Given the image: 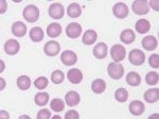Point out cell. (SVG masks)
I'll list each match as a JSON object with an SVG mask.
<instances>
[{
	"label": "cell",
	"mask_w": 159,
	"mask_h": 119,
	"mask_svg": "<svg viewBox=\"0 0 159 119\" xmlns=\"http://www.w3.org/2000/svg\"><path fill=\"white\" fill-rule=\"evenodd\" d=\"M110 56H111L114 62L120 63L126 58V49H125L124 46L120 45V44H116L110 48Z\"/></svg>",
	"instance_id": "obj_3"
},
{
	"label": "cell",
	"mask_w": 159,
	"mask_h": 119,
	"mask_svg": "<svg viewBox=\"0 0 159 119\" xmlns=\"http://www.w3.org/2000/svg\"><path fill=\"white\" fill-rule=\"evenodd\" d=\"M143 97H144V100L148 103H156L159 100V89L157 87L148 89L144 93Z\"/></svg>",
	"instance_id": "obj_20"
},
{
	"label": "cell",
	"mask_w": 159,
	"mask_h": 119,
	"mask_svg": "<svg viewBox=\"0 0 159 119\" xmlns=\"http://www.w3.org/2000/svg\"><path fill=\"white\" fill-rule=\"evenodd\" d=\"M129 110L132 115L134 116H140L144 113V110H145V105L144 103L140 100H134L129 103Z\"/></svg>",
	"instance_id": "obj_14"
},
{
	"label": "cell",
	"mask_w": 159,
	"mask_h": 119,
	"mask_svg": "<svg viewBox=\"0 0 159 119\" xmlns=\"http://www.w3.org/2000/svg\"><path fill=\"white\" fill-rule=\"evenodd\" d=\"M148 119H159V114L158 113H154L148 117Z\"/></svg>",
	"instance_id": "obj_42"
},
{
	"label": "cell",
	"mask_w": 159,
	"mask_h": 119,
	"mask_svg": "<svg viewBox=\"0 0 159 119\" xmlns=\"http://www.w3.org/2000/svg\"><path fill=\"white\" fill-rule=\"evenodd\" d=\"M148 64H150V66L154 69L159 68V55L157 53L151 54L150 58H148Z\"/></svg>",
	"instance_id": "obj_34"
},
{
	"label": "cell",
	"mask_w": 159,
	"mask_h": 119,
	"mask_svg": "<svg viewBox=\"0 0 159 119\" xmlns=\"http://www.w3.org/2000/svg\"><path fill=\"white\" fill-rule=\"evenodd\" d=\"M3 48L7 54H9V55H15V54H17V52L19 51L20 44L19 42H17L16 40H14V38H10V40H7L6 44H4Z\"/></svg>",
	"instance_id": "obj_10"
},
{
	"label": "cell",
	"mask_w": 159,
	"mask_h": 119,
	"mask_svg": "<svg viewBox=\"0 0 159 119\" xmlns=\"http://www.w3.org/2000/svg\"><path fill=\"white\" fill-rule=\"evenodd\" d=\"M126 83L130 86H138L141 83V77L138 72L130 71L126 76Z\"/></svg>",
	"instance_id": "obj_27"
},
{
	"label": "cell",
	"mask_w": 159,
	"mask_h": 119,
	"mask_svg": "<svg viewBox=\"0 0 159 119\" xmlns=\"http://www.w3.org/2000/svg\"><path fill=\"white\" fill-rule=\"evenodd\" d=\"M22 16L28 22H35L39 18V10L34 4H29L22 11Z\"/></svg>",
	"instance_id": "obj_1"
},
{
	"label": "cell",
	"mask_w": 159,
	"mask_h": 119,
	"mask_svg": "<svg viewBox=\"0 0 159 119\" xmlns=\"http://www.w3.org/2000/svg\"><path fill=\"white\" fill-rule=\"evenodd\" d=\"M141 45L147 51H153L157 48L158 46V40L155 36L153 35H148L144 36L141 40Z\"/></svg>",
	"instance_id": "obj_13"
},
{
	"label": "cell",
	"mask_w": 159,
	"mask_h": 119,
	"mask_svg": "<svg viewBox=\"0 0 159 119\" xmlns=\"http://www.w3.org/2000/svg\"><path fill=\"white\" fill-rule=\"evenodd\" d=\"M48 13H49L50 17L53 18V19H61V18L64 17L65 9H64L63 4L58 3V2H54L49 7Z\"/></svg>",
	"instance_id": "obj_6"
},
{
	"label": "cell",
	"mask_w": 159,
	"mask_h": 119,
	"mask_svg": "<svg viewBox=\"0 0 159 119\" xmlns=\"http://www.w3.org/2000/svg\"><path fill=\"white\" fill-rule=\"evenodd\" d=\"M50 108L53 112H56V113L61 112V111H64V108H65V102L61 99H60V98H55V99L51 100Z\"/></svg>",
	"instance_id": "obj_30"
},
{
	"label": "cell",
	"mask_w": 159,
	"mask_h": 119,
	"mask_svg": "<svg viewBox=\"0 0 159 119\" xmlns=\"http://www.w3.org/2000/svg\"><path fill=\"white\" fill-rule=\"evenodd\" d=\"M65 119H80V114L76 111L70 110L65 114Z\"/></svg>",
	"instance_id": "obj_36"
},
{
	"label": "cell",
	"mask_w": 159,
	"mask_h": 119,
	"mask_svg": "<svg viewBox=\"0 0 159 119\" xmlns=\"http://www.w3.org/2000/svg\"><path fill=\"white\" fill-rule=\"evenodd\" d=\"M61 50V46L60 44L55 40H50V42H47L43 46V52H45L46 55L48 56H55L60 53Z\"/></svg>",
	"instance_id": "obj_8"
},
{
	"label": "cell",
	"mask_w": 159,
	"mask_h": 119,
	"mask_svg": "<svg viewBox=\"0 0 159 119\" xmlns=\"http://www.w3.org/2000/svg\"><path fill=\"white\" fill-rule=\"evenodd\" d=\"M0 119H10V115L7 111H0Z\"/></svg>",
	"instance_id": "obj_39"
},
{
	"label": "cell",
	"mask_w": 159,
	"mask_h": 119,
	"mask_svg": "<svg viewBox=\"0 0 159 119\" xmlns=\"http://www.w3.org/2000/svg\"><path fill=\"white\" fill-rule=\"evenodd\" d=\"M92 53H93V56L98 60H102L105 59L108 54V46L105 43H99L94 46L93 50H92Z\"/></svg>",
	"instance_id": "obj_11"
},
{
	"label": "cell",
	"mask_w": 159,
	"mask_h": 119,
	"mask_svg": "<svg viewBox=\"0 0 159 119\" xmlns=\"http://www.w3.org/2000/svg\"><path fill=\"white\" fill-rule=\"evenodd\" d=\"M12 33L17 37H22L27 33V26L22 21H16L12 25Z\"/></svg>",
	"instance_id": "obj_17"
},
{
	"label": "cell",
	"mask_w": 159,
	"mask_h": 119,
	"mask_svg": "<svg viewBox=\"0 0 159 119\" xmlns=\"http://www.w3.org/2000/svg\"><path fill=\"white\" fill-rule=\"evenodd\" d=\"M148 7H153V10H155L156 12L159 11V1L158 0H154V1L148 2Z\"/></svg>",
	"instance_id": "obj_38"
},
{
	"label": "cell",
	"mask_w": 159,
	"mask_h": 119,
	"mask_svg": "<svg viewBox=\"0 0 159 119\" xmlns=\"http://www.w3.org/2000/svg\"><path fill=\"white\" fill-rule=\"evenodd\" d=\"M129 61L130 64L135 66H140L144 63L145 61V54L143 51L139 50V49H133L129 54Z\"/></svg>",
	"instance_id": "obj_4"
},
{
	"label": "cell",
	"mask_w": 159,
	"mask_h": 119,
	"mask_svg": "<svg viewBox=\"0 0 159 119\" xmlns=\"http://www.w3.org/2000/svg\"><path fill=\"white\" fill-rule=\"evenodd\" d=\"M51 119H61V117L60 115H54V116H52V117H51Z\"/></svg>",
	"instance_id": "obj_44"
},
{
	"label": "cell",
	"mask_w": 159,
	"mask_h": 119,
	"mask_svg": "<svg viewBox=\"0 0 159 119\" xmlns=\"http://www.w3.org/2000/svg\"><path fill=\"white\" fill-rule=\"evenodd\" d=\"M6 86H7V82H6V80H4L3 78H0V92H1V90H3L4 88H6Z\"/></svg>",
	"instance_id": "obj_40"
},
{
	"label": "cell",
	"mask_w": 159,
	"mask_h": 119,
	"mask_svg": "<svg viewBox=\"0 0 159 119\" xmlns=\"http://www.w3.org/2000/svg\"><path fill=\"white\" fill-rule=\"evenodd\" d=\"M132 9L135 14L137 15H145L150 11V7H148V2L145 0H136L133 2Z\"/></svg>",
	"instance_id": "obj_5"
},
{
	"label": "cell",
	"mask_w": 159,
	"mask_h": 119,
	"mask_svg": "<svg viewBox=\"0 0 159 119\" xmlns=\"http://www.w3.org/2000/svg\"><path fill=\"white\" fill-rule=\"evenodd\" d=\"M37 119H51V112L48 108H43L37 113Z\"/></svg>",
	"instance_id": "obj_35"
},
{
	"label": "cell",
	"mask_w": 159,
	"mask_h": 119,
	"mask_svg": "<svg viewBox=\"0 0 159 119\" xmlns=\"http://www.w3.org/2000/svg\"><path fill=\"white\" fill-rule=\"evenodd\" d=\"M61 61L64 65L72 66L78 62V55H76L75 52L71 50H65L61 54Z\"/></svg>",
	"instance_id": "obj_7"
},
{
	"label": "cell",
	"mask_w": 159,
	"mask_h": 119,
	"mask_svg": "<svg viewBox=\"0 0 159 119\" xmlns=\"http://www.w3.org/2000/svg\"><path fill=\"white\" fill-rule=\"evenodd\" d=\"M67 14L70 18H78L82 14V7L76 2H72L67 7Z\"/></svg>",
	"instance_id": "obj_22"
},
{
	"label": "cell",
	"mask_w": 159,
	"mask_h": 119,
	"mask_svg": "<svg viewBox=\"0 0 159 119\" xmlns=\"http://www.w3.org/2000/svg\"><path fill=\"white\" fill-rule=\"evenodd\" d=\"M16 84L20 90H27L31 86V79L28 76H20L19 78H17Z\"/></svg>",
	"instance_id": "obj_28"
},
{
	"label": "cell",
	"mask_w": 159,
	"mask_h": 119,
	"mask_svg": "<svg viewBox=\"0 0 159 119\" xmlns=\"http://www.w3.org/2000/svg\"><path fill=\"white\" fill-rule=\"evenodd\" d=\"M48 84H49V81H48V79L46 77H39L34 81L35 87H36L37 89H39V90L45 89L46 87L48 86Z\"/></svg>",
	"instance_id": "obj_33"
},
{
	"label": "cell",
	"mask_w": 159,
	"mask_h": 119,
	"mask_svg": "<svg viewBox=\"0 0 159 119\" xmlns=\"http://www.w3.org/2000/svg\"><path fill=\"white\" fill-rule=\"evenodd\" d=\"M158 81H159V74L156 71H150L145 76V82H147V84L151 85V86L157 85Z\"/></svg>",
	"instance_id": "obj_31"
},
{
	"label": "cell",
	"mask_w": 159,
	"mask_h": 119,
	"mask_svg": "<svg viewBox=\"0 0 159 119\" xmlns=\"http://www.w3.org/2000/svg\"><path fill=\"white\" fill-rule=\"evenodd\" d=\"M61 33V26L57 22H52L47 27V34L50 37H57Z\"/></svg>",
	"instance_id": "obj_25"
},
{
	"label": "cell",
	"mask_w": 159,
	"mask_h": 119,
	"mask_svg": "<svg viewBox=\"0 0 159 119\" xmlns=\"http://www.w3.org/2000/svg\"><path fill=\"white\" fill-rule=\"evenodd\" d=\"M135 29L139 34H145L148 33L151 29V24L148 19H143V18H140V19L137 20L135 25Z\"/></svg>",
	"instance_id": "obj_19"
},
{
	"label": "cell",
	"mask_w": 159,
	"mask_h": 119,
	"mask_svg": "<svg viewBox=\"0 0 159 119\" xmlns=\"http://www.w3.org/2000/svg\"><path fill=\"white\" fill-rule=\"evenodd\" d=\"M18 119H31V117L29 115H21Z\"/></svg>",
	"instance_id": "obj_43"
},
{
	"label": "cell",
	"mask_w": 159,
	"mask_h": 119,
	"mask_svg": "<svg viewBox=\"0 0 159 119\" xmlns=\"http://www.w3.org/2000/svg\"><path fill=\"white\" fill-rule=\"evenodd\" d=\"M66 34L69 38H78L82 34V27L78 22H71L66 27Z\"/></svg>",
	"instance_id": "obj_12"
},
{
	"label": "cell",
	"mask_w": 159,
	"mask_h": 119,
	"mask_svg": "<svg viewBox=\"0 0 159 119\" xmlns=\"http://www.w3.org/2000/svg\"><path fill=\"white\" fill-rule=\"evenodd\" d=\"M136 40V35L134 30L132 29H125L123 30L120 34V40L123 44H126V45H129V44L134 43Z\"/></svg>",
	"instance_id": "obj_18"
},
{
	"label": "cell",
	"mask_w": 159,
	"mask_h": 119,
	"mask_svg": "<svg viewBox=\"0 0 159 119\" xmlns=\"http://www.w3.org/2000/svg\"><path fill=\"white\" fill-rule=\"evenodd\" d=\"M97 38H98V33L94 30H87L85 31V33L83 34V37H82V42H83L85 45H92L97 42Z\"/></svg>",
	"instance_id": "obj_21"
},
{
	"label": "cell",
	"mask_w": 159,
	"mask_h": 119,
	"mask_svg": "<svg viewBox=\"0 0 159 119\" xmlns=\"http://www.w3.org/2000/svg\"><path fill=\"white\" fill-rule=\"evenodd\" d=\"M80 101H81V97H80L79 93L75 92V90H70L65 95V102L69 107H75V105L79 104Z\"/></svg>",
	"instance_id": "obj_15"
},
{
	"label": "cell",
	"mask_w": 159,
	"mask_h": 119,
	"mask_svg": "<svg viewBox=\"0 0 159 119\" xmlns=\"http://www.w3.org/2000/svg\"><path fill=\"white\" fill-rule=\"evenodd\" d=\"M64 79H65V74L61 70H54L51 74V81L54 84H61L63 83Z\"/></svg>",
	"instance_id": "obj_32"
},
{
	"label": "cell",
	"mask_w": 159,
	"mask_h": 119,
	"mask_svg": "<svg viewBox=\"0 0 159 119\" xmlns=\"http://www.w3.org/2000/svg\"><path fill=\"white\" fill-rule=\"evenodd\" d=\"M129 7L124 2H118L112 7V13L119 19H123V18L126 17L129 15Z\"/></svg>",
	"instance_id": "obj_9"
},
{
	"label": "cell",
	"mask_w": 159,
	"mask_h": 119,
	"mask_svg": "<svg viewBox=\"0 0 159 119\" xmlns=\"http://www.w3.org/2000/svg\"><path fill=\"white\" fill-rule=\"evenodd\" d=\"M4 69H6V64H4V62L2 60H0V74L3 72Z\"/></svg>",
	"instance_id": "obj_41"
},
{
	"label": "cell",
	"mask_w": 159,
	"mask_h": 119,
	"mask_svg": "<svg viewBox=\"0 0 159 119\" xmlns=\"http://www.w3.org/2000/svg\"><path fill=\"white\" fill-rule=\"evenodd\" d=\"M107 72L108 76L114 80H120L124 76V67L121 63H116V62H111L108 66H107Z\"/></svg>",
	"instance_id": "obj_2"
},
{
	"label": "cell",
	"mask_w": 159,
	"mask_h": 119,
	"mask_svg": "<svg viewBox=\"0 0 159 119\" xmlns=\"http://www.w3.org/2000/svg\"><path fill=\"white\" fill-rule=\"evenodd\" d=\"M7 10V2L6 0H0V14H4Z\"/></svg>",
	"instance_id": "obj_37"
},
{
	"label": "cell",
	"mask_w": 159,
	"mask_h": 119,
	"mask_svg": "<svg viewBox=\"0 0 159 119\" xmlns=\"http://www.w3.org/2000/svg\"><path fill=\"white\" fill-rule=\"evenodd\" d=\"M30 38L32 42L39 43L43 40V31L40 27H34L30 30L29 32Z\"/></svg>",
	"instance_id": "obj_23"
},
{
	"label": "cell",
	"mask_w": 159,
	"mask_h": 119,
	"mask_svg": "<svg viewBox=\"0 0 159 119\" xmlns=\"http://www.w3.org/2000/svg\"><path fill=\"white\" fill-rule=\"evenodd\" d=\"M49 99H50V96L48 93H46V92L37 93L34 97V101L38 107H45V105L49 102Z\"/></svg>",
	"instance_id": "obj_26"
},
{
	"label": "cell",
	"mask_w": 159,
	"mask_h": 119,
	"mask_svg": "<svg viewBox=\"0 0 159 119\" xmlns=\"http://www.w3.org/2000/svg\"><path fill=\"white\" fill-rule=\"evenodd\" d=\"M67 78H68V81L72 84H79L82 82L83 80V74L80 69L76 68H72V69H69L68 74H67Z\"/></svg>",
	"instance_id": "obj_16"
},
{
	"label": "cell",
	"mask_w": 159,
	"mask_h": 119,
	"mask_svg": "<svg viewBox=\"0 0 159 119\" xmlns=\"http://www.w3.org/2000/svg\"><path fill=\"white\" fill-rule=\"evenodd\" d=\"M115 99L120 103H124L129 99V93H127V90L125 88L120 87V88H118L115 92Z\"/></svg>",
	"instance_id": "obj_29"
},
{
	"label": "cell",
	"mask_w": 159,
	"mask_h": 119,
	"mask_svg": "<svg viewBox=\"0 0 159 119\" xmlns=\"http://www.w3.org/2000/svg\"><path fill=\"white\" fill-rule=\"evenodd\" d=\"M106 89V83L103 79H96L91 83V90L94 94H102Z\"/></svg>",
	"instance_id": "obj_24"
}]
</instances>
